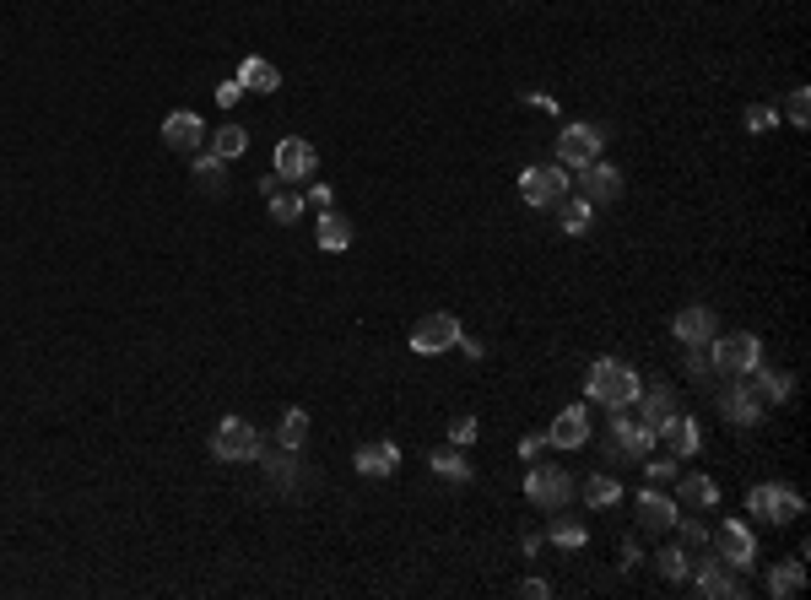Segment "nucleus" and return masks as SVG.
I'll use <instances>...</instances> for the list:
<instances>
[{"label":"nucleus","mask_w":811,"mask_h":600,"mask_svg":"<svg viewBox=\"0 0 811 600\" xmlns=\"http://www.w3.org/2000/svg\"><path fill=\"white\" fill-rule=\"evenodd\" d=\"M638 390H644V379H638L628 363H617V357H601V363L590 368V379H584V395L606 411H628L638 400Z\"/></svg>","instance_id":"f257e3e1"},{"label":"nucleus","mask_w":811,"mask_h":600,"mask_svg":"<svg viewBox=\"0 0 811 600\" xmlns=\"http://www.w3.org/2000/svg\"><path fill=\"white\" fill-rule=\"evenodd\" d=\"M757 363H763V341H757L752 330H736V336L709 341V368L725 373V379H747Z\"/></svg>","instance_id":"f03ea898"},{"label":"nucleus","mask_w":811,"mask_h":600,"mask_svg":"<svg viewBox=\"0 0 811 600\" xmlns=\"http://www.w3.org/2000/svg\"><path fill=\"white\" fill-rule=\"evenodd\" d=\"M747 514L752 519H768V525H790V519L806 514V498L795 487H779V482H763L747 492Z\"/></svg>","instance_id":"7ed1b4c3"},{"label":"nucleus","mask_w":811,"mask_h":600,"mask_svg":"<svg viewBox=\"0 0 811 600\" xmlns=\"http://www.w3.org/2000/svg\"><path fill=\"white\" fill-rule=\"evenodd\" d=\"M260 433L249 428L244 417H222L217 422V433H211V455L217 460H228V465H244V460H260Z\"/></svg>","instance_id":"20e7f679"},{"label":"nucleus","mask_w":811,"mask_h":600,"mask_svg":"<svg viewBox=\"0 0 811 600\" xmlns=\"http://www.w3.org/2000/svg\"><path fill=\"white\" fill-rule=\"evenodd\" d=\"M568 179H574V173H563V163L525 168L520 173V200H525V206H536V211H547V206H557V200L568 195Z\"/></svg>","instance_id":"39448f33"},{"label":"nucleus","mask_w":811,"mask_h":600,"mask_svg":"<svg viewBox=\"0 0 811 600\" xmlns=\"http://www.w3.org/2000/svg\"><path fill=\"white\" fill-rule=\"evenodd\" d=\"M460 319L455 314H428V319H417V330H411V352L417 357H444V352H455L460 346Z\"/></svg>","instance_id":"423d86ee"},{"label":"nucleus","mask_w":811,"mask_h":600,"mask_svg":"<svg viewBox=\"0 0 811 600\" xmlns=\"http://www.w3.org/2000/svg\"><path fill=\"white\" fill-rule=\"evenodd\" d=\"M601 146H606V130L579 119V125H568L563 136H557V163H563V168H584V163L601 157Z\"/></svg>","instance_id":"0eeeda50"},{"label":"nucleus","mask_w":811,"mask_h":600,"mask_svg":"<svg viewBox=\"0 0 811 600\" xmlns=\"http://www.w3.org/2000/svg\"><path fill=\"white\" fill-rule=\"evenodd\" d=\"M525 498L536 503V509H568L574 482H568V471H557V465H536V471L525 476Z\"/></svg>","instance_id":"6e6552de"},{"label":"nucleus","mask_w":811,"mask_h":600,"mask_svg":"<svg viewBox=\"0 0 811 600\" xmlns=\"http://www.w3.org/2000/svg\"><path fill=\"white\" fill-rule=\"evenodd\" d=\"M271 168H276V179H282V184H309V173L319 168V152L303 136H287L282 146H276Z\"/></svg>","instance_id":"1a4fd4ad"},{"label":"nucleus","mask_w":811,"mask_h":600,"mask_svg":"<svg viewBox=\"0 0 811 600\" xmlns=\"http://www.w3.org/2000/svg\"><path fill=\"white\" fill-rule=\"evenodd\" d=\"M649 449H655V433H649L644 422H633L628 411H611V455L617 460H649Z\"/></svg>","instance_id":"9d476101"},{"label":"nucleus","mask_w":811,"mask_h":600,"mask_svg":"<svg viewBox=\"0 0 811 600\" xmlns=\"http://www.w3.org/2000/svg\"><path fill=\"white\" fill-rule=\"evenodd\" d=\"M687 573H693V590L703 600H741V595H747V590H741V573L730 568V563H720V557H714V563L687 568Z\"/></svg>","instance_id":"9b49d317"},{"label":"nucleus","mask_w":811,"mask_h":600,"mask_svg":"<svg viewBox=\"0 0 811 600\" xmlns=\"http://www.w3.org/2000/svg\"><path fill=\"white\" fill-rule=\"evenodd\" d=\"M714 552H720V563H730L736 573H747L752 557H757V541H752V530L741 525V519H730V525L714 530Z\"/></svg>","instance_id":"f8f14e48"},{"label":"nucleus","mask_w":811,"mask_h":600,"mask_svg":"<svg viewBox=\"0 0 811 600\" xmlns=\"http://www.w3.org/2000/svg\"><path fill=\"white\" fill-rule=\"evenodd\" d=\"M579 195L590 200V206H611V200H622V173L595 157V163L579 168Z\"/></svg>","instance_id":"ddd939ff"},{"label":"nucleus","mask_w":811,"mask_h":600,"mask_svg":"<svg viewBox=\"0 0 811 600\" xmlns=\"http://www.w3.org/2000/svg\"><path fill=\"white\" fill-rule=\"evenodd\" d=\"M163 146H168V152H201V146H206V119L190 114V109L168 114L163 119Z\"/></svg>","instance_id":"4468645a"},{"label":"nucleus","mask_w":811,"mask_h":600,"mask_svg":"<svg viewBox=\"0 0 811 600\" xmlns=\"http://www.w3.org/2000/svg\"><path fill=\"white\" fill-rule=\"evenodd\" d=\"M547 444H557V449H584V444H590V411H584V406H563L552 417V428H547Z\"/></svg>","instance_id":"2eb2a0df"},{"label":"nucleus","mask_w":811,"mask_h":600,"mask_svg":"<svg viewBox=\"0 0 811 600\" xmlns=\"http://www.w3.org/2000/svg\"><path fill=\"white\" fill-rule=\"evenodd\" d=\"M655 438H666V444L676 449V460H693L698 449H703V428H698L693 417H682V411L660 422V428H655Z\"/></svg>","instance_id":"dca6fc26"},{"label":"nucleus","mask_w":811,"mask_h":600,"mask_svg":"<svg viewBox=\"0 0 811 600\" xmlns=\"http://www.w3.org/2000/svg\"><path fill=\"white\" fill-rule=\"evenodd\" d=\"M352 465H357V476H368V482L395 476V471H401V444H390V438H384V444H363Z\"/></svg>","instance_id":"f3484780"},{"label":"nucleus","mask_w":811,"mask_h":600,"mask_svg":"<svg viewBox=\"0 0 811 600\" xmlns=\"http://www.w3.org/2000/svg\"><path fill=\"white\" fill-rule=\"evenodd\" d=\"M720 417L736 422V428H757V422H763V400H757L752 390H741V384L730 379V390L720 395Z\"/></svg>","instance_id":"a211bd4d"},{"label":"nucleus","mask_w":811,"mask_h":600,"mask_svg":"<svg viewBox=\"0 0 811 600\" xmlns=\"http://www.w3.org/2000/svg\"><path fill=\"white\" fill-rule=\"evenodd\" d=\"M676 514H682V503L666 498V492H655V487L638 492V525H644V530H671Z\"/></svg>","instance_id":"6ab92c4d"},{"label":"nucleus","mask_w":811,"mask_h":600,"mask_svg":"<svg viewBox=\"0 0 811 600\" xmlns=\"http://www.w3.org/2000/svg\"><path fill=\"white\" fill-rule=\"evenodd\" d=\"M671 330H676V341H682V346L714 341V309H703V303H687V309L671 319Z\"/></svg>","instance_id":"aec40b11"},{"label":"nucleus","mask_w":811,"mask_h":600,"mask_svg":"<svg viewBox=\"0 0 811 600\" xmlns=\"http://www.w3.org/2000/svg\"><path fill=\"white\" fill-rule=\"evenodd\" d=\"M638 406H644V417H638V422L655 433L666 417H676V390H671V384H649V390H638Z\"/></svg>","instance_id":"412c9836"},{"label":"nucleus","mask_w":811,"mask_h":600,"mask_svg":"<svg viewBox=\"0 0 811 600\" xmlns=\"http://www.w3.org/2000/svg\"><path fill=\"white\" fill-rule=\"evenodd\" d=\"M238 87H244V92H276V87H282V71H276L271 60L249 55L244 65H238Z\"/></svg>","instance_id":"4be33fe9"},{"label":"nucleus","mask_w":811,"mask_h":600,"mask_svg":"<svg viewBox=\"0 0 811 600\" xmlns=\"http://www.w3.org/2000/svg\"><path fill=\"white\" fill-rule=\"evenodd\" d=\"M357 228L341 211H319V249H330V255H341V249H352Z\"/></svg>","instance_id":"5701e85b"},{"label":"nucleus","mask_w":811,"mask_h":600,"mask_svg":"<svg viewBox=\"0 0 811 600\" xmlns=\"http://www.w3.org/2000/svg\"><path fill=\"white\" fill-rule=\"evenodd\" d=\"M676 503H687V509H714V503H720V487H714L709 476H676Z\"/></svg>","instance_id":"b1692460"},{"label":"nucleus","mask_w":811,"mask_h":600,"mask_svg":"<svg viewBox=\"0 0 811 600\" xmlns=\"http://www.w3.org/2000/svg\"><path fill=\"white\" fill-rule=\"evenodd\" d=\"M428 471L444 476V482H455V487L471 482V465H465V455H460L455 444H449V449H433V455H428Z\"/></svg>","instance_id":"393cba45"},{"label":"nucleus","mask_w":811,"mask_h":600,"mask_svg":"<svg viewBox=\"0 0 811 600\" xmlns=\"http://www.w3.org/2000/svg\"><path fill=\"white\" fill-rule=\"evenodd\" d=\"M190 173H195V184H201L206 195H222V190H228V163H222L217 152H201Z\"/></svg>","instance_id":"a878e982"},{"label":"nucleus","mask_w":811,"mask_h":600,"mask_svg":"<svg viewBox=\"0 0 811 600\" xmlns=\"http://www.w3.org/2000/svg\"><path fill=\"white\" fill-rule=\"evenodd\" d=\"M790 390H795L790 373H774V368H763V363L752 368V395L757 400H790Z\"/></svg>","instance_id":"bb28decb"},{"label":"nucleus","mask_w":811,"mask_h":600,"mask_svg":"<svg viewBox=\"0 0 811 600\" xmlns=\"http://www.w3.org/2000/svg\"><path fill=\"white\" fill-rule=\"evenodd\" d=\"M806 590V568H801V557L795 563H784V568H774V579H768V595L774 600H795Z\"/></svg>","instance_id":"cd10ccee"},{"label":"nucleus","mask_w":811,"mask_h":600,"mask_svg":"<svg viewBox=\"0 0 811 600\" xmlns=\"http://www.w3.org/2000/svg\"><path fill=\"white\" fill-rule=\"evenodd\" d=\"M265 211H271V222H282V228H292V222L303 217V190H276V195H265Z\"/></svg>","instance_id":"c85d7f7f"},{"label":"nucleus","mask_w":811,"mask_h":600,"mask_svg":"<svg viewBox=\"0 0 811 600\" xmlns=\"http://www.w3.org/2000/svg\"><path fill=\"white\" fill-rule=\"evenodd\" d=\"M211 152L222 157V163H233V157L249 152V125H222L217 136H211Z\"/></svg>","instance_id":"c756f323"},{"label":"nucleus","mask_w":811,"mask_h":600,"mask_svg":"<svg viewBox=\"0 0 811 600\" xmlns=\"http://www.w3.org/2000/svg\"><path fill=\"white\" fill-rule=\"evenodd\" d=\"M584 503H590V509H611V503H622V482L617 476H590V482H584Z\"/></svg>","instance_id":"7c9ffc66"},{"label":"nucleus","mask_w":811,"mask_h":600,"mask_svg":"<svg viewBox=\"0 0 811 600\" xmlns=\"http://www.w3.org/2000/svg\"><path fill=\"white\" fill-rule=\"evenodd\" d=\"M303 438H309V411L292 406L282 417V428H276V444H282V449H303Z\"/></svg>","instance_id":"2f4dec72"},{"label":"nucleus","mask_w":811,"mask_h":600,"mask_svg":"<svg viewBox=\"0 0 811 600\" xmlns=\"http://www.w3.org/2000/svg\"><path fill=\"white\" fill-rule=\"evenodd\" d=\"M557 211H563V233H584V228H590V217H595V206H590V200H557Z\"/></svg>","instance_id":"473e14b6"},{"label":"nucleus","mask_w":811,"mask_h":600,"mask_svg":"<svg viewBox=\"0 0 811 600\" xmlns=\"http://www.w3.org/2000/svg\"><path fill=\"white\" fill-rule=\"evenodd\" d=\"M784 119H790L795 130L811 125V87H790V103H784Z\"/></svg>","instance_id":"72a5a7b5"},{"label":"nucleus","mask_w":811,"mask_h":600,"mask_svg":"<svg viewBox=\"0 0 811 600\" xmlns=\"http://www.w3.org/2000/svg\"><path fill=\"white\" fill-rule=\"evenodd\" d=\"M476 438H482V422H476V417H455V422H449V444H455V449H471Z\"/></svg>","instance_id":"f704fd0d"},{"label":"nucleus","mask_w":811,"mask_h":600,"mask_svg":"<svg viewBox=\"0 0 811 600\" xmlns=\"http://www.w3.org/2000/svg\"><path fill=\"white\" fill-rule=\"evenodd\" d=\"M655 563H660V573H666L671 584H682V579H687V552H682V546H666V552H660Z\"/></svg>","instance_id":"c9c22d12"},{"label":"nucleus","mask_w":811,"mask_h":600,"mask_svg":"<svg viewBox=\"0 0 811 600\" xmlns=\"http://www.w3.org/2000/svg\"><path fill=\"white\" fill-rule=\"evenodd\" d=\"M260 460H265V455H260ZM265 471H271V482H276V487H292V476H298V465H292V449L271 455V460H265Z\"/></svg>","instance_id":"e433bc0d"},{"label":"nucleus","mask_w":811,"mask_h":600,"mask_svg":"<svg viewBox=\"0 0 811 600\" xmlns=\"http://www.w3.org/2000/svg\"><path fill=\"white\" fill-rule=\"evenodd\" d=\"M552 541L557 546H584V541H590V530L574 525V519H552Z\"/></svg>","instance_id":"4c0bfd02"},{"label":"nucleus","mask_w":811,"mask_h":600,"mask_svg":"<svg viewBox=\"0 0 811 600\" xmlns=\"http://www.w3.org/2000/svg\"><path fill=\"white\" fill-rule=\"evenodd\" d=\"M774 125H779V109H763V103H757V109H747V130H752V136H768Z\"/></svg>","instance_id":"58836bf2"},{"label":"nucleus","mask_w":811,"mask_h":600,"mask_svg":"<svg viewBox=\"0 0 811 600\" xmlns=\"http://www.w3.org/2000/svg\"><path fill=\"white\" fill-rule=\"evenodd\" d=\"M682 363H687V373H693V379H703V373H709V341H703V346H687Z\"/></svg>","instance_id":"ea45409f"},{"label":"nucleus","mask_w":811,"mask_h":600,"mask_svg":"<svg viewBox=\"0 0 811 600\" xmlns=\"http://www.w3.org/2000/svg\"><path fill=\"white\" fill-rule=\"evenodd\" d=\"M676 460H649V487H666V482H676Z\"/></svg>","instance_id":"a19ab883"},{"label":"nucleus","mask_w":811,"mask_h":600,"mask_svg":"<svg viewBox=\"0 0 811 600\" xmlns=\"http://www.w3.org/2000/svg\"><path fill=\"white\" fill-rule=\"evenodd\" d=\"M303 206H309V211H330V206H336V195H330V184H309V195H303Z\"/></svg>","instance_id":"79ce46f5"},{"label":"nucleus","mask_w":811,"mask_h":600,"mask_svg":"<svg viewBox=\"0 0 811 600\" xmlns=\"http://www.w3.org/2000/svg\"><path fill=\"white\" fill-rule=\"evenodd\" d=\"M676 530H682V541H687V546H703V541H709V530H703L698 519H682V514H676Z\"/></svg>","instance_id":"37998d69"},{"label":"nucleus","mask_w":811,"mask_h":600,"mask_svg":"<svg viewBox=\"0 0 811 600\" xmlns=\"http://www.w3.org/2000/svg\"><path fill=\"white\" fill-rule=\"evenodd\" d=\"M238 98H244V87H238V76H233V82H217V103H222V109H233Z\"/></svg>","instance_id":"c03bdc74"},{"label":"nucleus","mask_w":811,"mask_h":600,"mask_svg":"<svg viewBox=\"0 0 811 600\" xmlns=\"http://www.w3.org/2000/svg\"><path fill=\"white\" fill-rule=\"evenodd\" d=\"M520 595H525V600H547L552 584H547V579H520Z\"/></svg>","instance_id":"a18cd8bd"},{"label":"nucleus","mask_w":811,"mask_h":600,"mask_svg":"<svg viewBox=\"0 0 811 600\" xmlns=\"http://www.w3.org/2000/svg\"><path fill=\"white\" fill-rule=\"evenodd\" d=\"M541 449H547V438H525V444H520V460H536Z\"/></svg>","instance_id":"49530a36"},{"label":"nucleus","mask_w":811,"mask_h":600,"mask_svg":"<svg viewBox=\"0 0 811 600\" xmlns=\"http://www.w3.org/2000/svg\"><path fill=\"white\" fill-rule=\"evenodd\" d=\"M276 190H282V179H276V168H271V173H260V195H276Z\"/></svg>","instance_id":"de8ad7c7"}]
</instances>
